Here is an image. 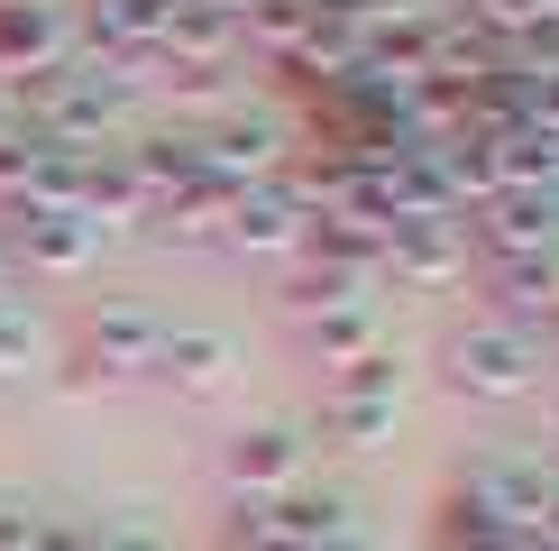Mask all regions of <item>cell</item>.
Here are the masks:
<instances>
[{
  "mask_svg": "<svg viewBox=\"0 0 559 551\" xmlns=\"http://www.w3.org/2000/svg\"><path fill=\"white\" fill-rule=\"evenodd\" d=\"M440 377H450V396H477V405L542 396L550 340L542 331H514V321H496V313H477V321H459V331L440 340Z\"/></svg>",
  "mask_w": 559,
  "mask_h": 551,
  "instance_id": "obj_1",
  "label": "cell"
},
{
  "mask_svg": "<svg viewBox=\"0 0 559 551\" xmlns=\"http://www.w3.org/2000/svg\"><path fill=\"white\" fill-rule=\"evenodd\" d=\"M394 405H404V367L385 350L348 359L331 377V396H321V432H331V450H377L394 432Z\"/></svg>",
  "mask_w": 559,
  "mask_h": 551,
  "instance_id": "obj_2",
  "label": "cell"
},
{
  "mask_svg": "<svg viewBox=\"0 0 559 551\" xmlns=\"http://www.w3.org/2000/svg\"><path fill=\"white\" fill-rule=\"evenodd\" d=\"M156 331H166V313H147V304H92L83 331H74L83 377H147Z\"/></svg>",
  "mask_w": 559,
  "mask_h": 551,
  "instance_id": "obj_3",
  "label": "cell"
},
{
  "mask_svg": "<svg viewBox=\"0 0 559 551\" xmlns=\"http://www.w3.org/2000/svg\"><path fill=\"white\" fill-rule=\"evenodd\" d=\"M10 221H19V230H10L0 248H10V267L28 258L37 276H83L92 258H102V239H110V230L83 221V212H10Z\"/></svg>",
  "mask_w": 559,
  "mask_h": 551,
  "instance_id": "obj_4",
  "label": "cell"
},
{
  "mask_svg": "<svg viewBox=\"0 0 559 551\" xmlns=\"http://www.w3.org/2000/svg\"><path fill=\"white\" fill-rule=\"evenodd\" d=\"M10 65H28V74L74 65V10L64 0H0V74Z\"/></svg>",
  "mask_w": 559,
  "mask_h": 551,
  "instance_id": "obj_5",
  "label": "cell"
},
{
  "mask_svg": "<svg viewBox=\"0 0 559 551\" xmlns=\"http://www.w3.org/2000/svg\"><path fill=\"white\" fill-rule=\"evenodd\" d=\"M302 459H312L302 423H258V432H239V442L221 450V478H229V488H248V496H285L294 478H302Z\"/></svg>",
  "mask_w": 559,
  "mask_h": 551,
  "instance_id": "obj_6",
  "label": "cell"
},
{
  "mask_svg": "<svg viewBox=\"0 0 559 551\" xmlns=\"http://www.w3.org/2000/svg\"><path fill=\"white\" fill-rule=\"evenodd\" d=\"M550 212H559V194H496L477 221H459V230H468V239H486L496 258H542Z\"/></svg>",
  "mask_w": 559,
  "mask_h": 551,
  "instance_id": "obj_7",
  "label": "cell"
},
{
  "mask_svg": "<svg viewBox=\"0 0 559 551\" xmlns=\"http://www.w3.org/2000/svg\"><path fill=\"white\" fill-rule=\"evenodd\" d=\"M302 202L285 184H248V194H229V239L239 248H302Z\"/></svg>",
  "mask_w": 559,
  "mask_h": 551,
  "instance_id": "obj_8",
  "label": "cell"
},
{
  "mask_svg": "<svg viewBox=\"0 0 559 551\" xmlns=\"http://www.w3.org/2000/svg\"><path fill=\"white\" fill-rule=\"evenodd\" d=\"M147 377H166V386H221V377H229V331H193V321H166V331H156Z\"/></svg>",
  "mask_w": 559,
  "mask_h": 551,
  "instance_id": "obj_9",
  "label": "cell"
},
{
  "mask_svg": "<svg viewBox=\"0 0 559 551\" xmlns=\"http://www.w3.org/2000/svg\"><path fill=\"white\" fill-rule=\"evenodd\" d=\"M385 248H394V276H413V285H440V276L468 267V230L459 221H404Z\"/></svg>",
  "mask_w": 559,
  "mask_h": 551,
  "instance_id": "obj_10",
  "label": "cell"
},
{
  "mask_svg": "<svg viewBox=\"0 0 559 551\" xmlns=\"http://www.w3.org/2000/svg\"><path fill=\"white\" fill-rule=\"evenodd\" d=\"M166 10H175V0H92L83 28L110 46V65H120L129 46H156V37H166Z\"/></svg>",
  "mask_w": 559,
  "mask_h": 551,
  "instance_id": "obj_11",
  "label": "cell"
},
{
  "mask_svg": "<svg viewBox=\"0 0 559 551\" xmlns=\"http://www.w3.org/2000/svg\"><path fill=\"white\" fill-rule=\"evenodd\" d=\"M37 359H46L37 313H28V304H0V386H28V377H37Z\"/></svg>",
  "mask_w": 559,
  "mask_h": 551,
  "instance_id": "obj_12",
  "label": "cell"
},
{
  "mask_svg": "<svg viewBox=\"0 0 559 551\" xmlns=\"http://www.w3.org/2000/svg\"><path fill=\"white\" fill-rule=\"evenodd\" d=\"M431 551H523V534H504L496 515H477V505L450 496V515H440V542Z\"/></svg>",
  "mask_w": 559,
  "mask_h": 551,
  "instance_id": "obj_13",
  "label": "cell"
},
{
  "mask_svg": "<svg viewBox=\"0 0 559 551\" xmlns=\"http://www.w3.org/2000/svg\"><path fill=\"white\" fill-rule=\"evenodd\" d=\"M0 304H19V267H10V248H0Z\"/></svg>",
  "mask_w": 559,
  "mask_h": 551,
  "instance_id": "obj_14",
  "label": "cell"
}]
</instances>
